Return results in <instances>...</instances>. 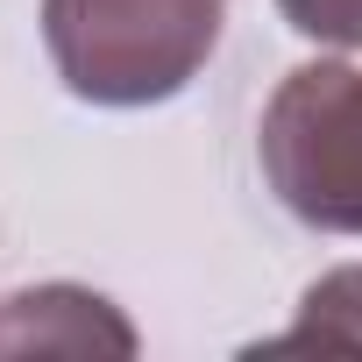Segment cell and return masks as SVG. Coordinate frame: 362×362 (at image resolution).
<instances>
[{
  "label": "cell",
  "instance_id": "6da1fadb",
  "mask_svg": "<svg viewBox=\"0 0 362 362\" xmlns=\"http://www.w3.org/2000/svg\"><path fill=\"white\" fill-rule=\"evenodd\" d=\"M228 0H43L57 78L93 107L177 100L214 57Z\"/></svg>",
  "mask_w": 362,
  "mask_h": 362
},
{
  "label": "cell",
  "instance_id": "7a4b0ae2",
  "mask_svg": "<svg viewBox=\"0 0 362 362\" xmlns=\"http://www.w3.org/2000/svg\"><path fill=\"white\" fill-rule=\"evenodd\" d=\"M256 163L291 221L362 235V64L320 57L284 71L256 128Z\"/></svg>",
  "mask_w": 362,
  "mask_h": 362
},
{
  "label": "cell",
  "instance_id": "3957f363",
  "mask_svg": "<svg viewBox=\"0 0 362 362\" xmlns=\"http://www.w3.org/2000/svg\"><path fill=\"white\" fill-rule=\"evenodd\" d=\"M29 348H107V355H135V327L78 284H43V291H15L0 305V355H29Z\"/></svg>",
  "mask_w": 362,
  "mask_h": 362
},
{
  "label": "cell",
  "instance_id": "277c9868",
  "mask_svg": "<svg viewBox=\"0 0 362 362\" xmlns=\"http://www.w3.org/2000/svg\"><path fill=\"white\" fill-rule=\"evenodd\" d=\"M270 348H362V263L327 270V277L305 291L298 327L277 334Z\"/></svg>",
  "mask_w": 362,
  "mask_h": 362
},
{
  "label": "cell",
  "instance_id": "5b68a950",
  "mask_svg": "<svg viewBox=\"0 0 362 362\" xmlns=\"http://www.w3.org/2000/svg\"><path fill=\"white\" fill-rule=\"evenodd\" d=\"M277 15L334 50H362V0H277Z\"/></svg>",
  "mask_w": 362,
  "mask_h": 362
}]
</instances>
